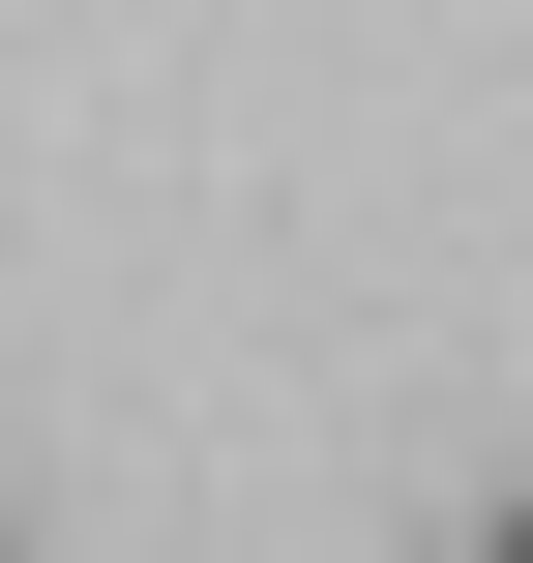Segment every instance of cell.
Instances as JSON below:
<instances>
[{
  "label": "cell",
  "instance_id": "cell-1",
  "mask_svg": "<svg viewBox=\"0 0 533 563\" xmlns=\"http://www.w3.org/2000/svg\"><path fill=\"white\" fill-rule=\"evenodd\" d=\"M475 563H533V505H504V534H475Z\"/></svg>",
  "mask_w": 533,
  "mask_h": 563
}]
</instances>
